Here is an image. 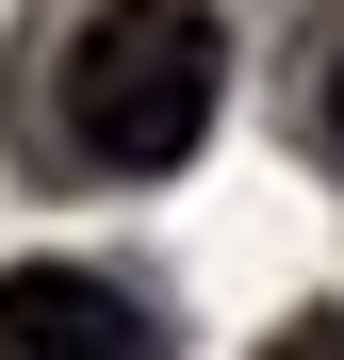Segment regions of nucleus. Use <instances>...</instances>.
I'll return each mask as SVG.
<instances>
[{
    "instance_id": "obj_1",
    "label": "nucleus",
    "mask_w": 344,
    "mask_h": 360,
    "mask_svg": "<svg viewBox=\"0 0 344 360\" xmlns=\"http://www.w3.org/2000/svg\"><path fill=\"white\" fill-rule=\"evenodd\" d=\"M66 148L115 164V180H164V164H197L213 148V115H229V33H213V0H98V17L66 33Z\"/></svg>"
},
{
    "instance_id": "obj_4",
    "label": "nucleus",
    "mask_w": 344,
    "mask_h": 360,
    "mask_svg": "<svg viewBox=\"0 0 344 360\" xmlns=\"http://www.w3.org/2000/svg\"><path fill=\"white\" fill-rule=\"evenodd\" d=\"M328 131H344V66H328Z\"/></svg>"
},
{
    "instance_id": "obj_3",
    "label": "nucleus",
    "mask_w": 344,
    "mask_h": 360,
    "mask_svg": "<svg viewBox=\"0 0 344 360\" xmlns=\"http://www.w3.org/2000/svg\"><path fill=\"white\" fill-rule=\"evenodd\" d=\"M262 360H344V311H295V328H262Z\"/></svg>"
},
{
    "instance_id": "obj_2",
    "label": "nucleus",
    "mask_w": 344,
    "mask_h": 360,
    "mask_svg": "<svg viewBox=\"0 0 344 360\" xmlns=\"http://www.w3.org/2000/svg\"><path fill=\"white\" fill-rule=\"evenodd\" d=\"M0 360H164L148 295H115L82 262H17L0 278Z\"/></svg>"
}]
</instances>
